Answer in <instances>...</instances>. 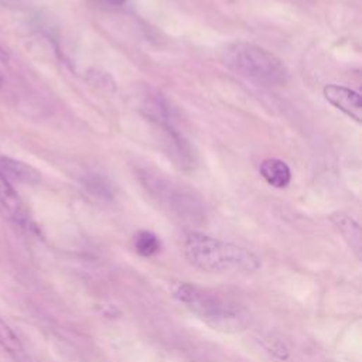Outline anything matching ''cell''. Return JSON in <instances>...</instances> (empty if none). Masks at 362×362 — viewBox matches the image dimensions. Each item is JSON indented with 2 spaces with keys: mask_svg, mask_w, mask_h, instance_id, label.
<instances>
[{
  "mask_svg": "<svg viewBox=\"0 0 362 362\" xmlns=\"http://www.w3.org/2000/svg\"><path fill=\"white\" fill-rule=\"evenodd\" d=\"M173 296L199 320L222 332H240L250 324L249 310L228 293L192 283H175Z\"/></svg>",
  "mask_w": 362,
  "mask_h": 362,
  "instance_id": "1",
  "label": "cell"
},
{
  "mask_svg": "<svg viewBox=\"0 0 362 362\" xmlns=\"http://www.w3.org/2000/svg\"><path fill=\"white\" fill-rule=\"evenodd\" d=\"M185 259L205 273H252L260 259L246 247L202 233H188L182 243Z\"/></svg>",
  "mask_w": 362,
  "mask_h": 362,
  "instance_id": "2",
  "label": "cell"
},
{
  "mask_svg": "<svg viewBox=\"0 0 362 362\" xmlns=\"http://www.w3.org/2000/svg\"><path fill=\"white\" fill-rule=\"evenodd\" d=\"M226 65L238 75L263 86H281L288 81V69L283 61L263 47L238 41L225 52Z\"/></svg>",
  "mask_w": 362,
  "mask_h": 362,
  "instance_id": "3",
  "label": "cell"
},
{
  "mask_svg": "<svg viewBox=\"0 0 362 362\" xmlns=\"http://www.w3.org/2000/svg\"><path fill=\"white\" fill-rule=\"evenodd\" d=\"M322 93L324 98L338 110L354 119L356 123L362 122V102L358 92L342 85L329 83L324 86Z\"/></svg>",
  "mask_w": 362,
  "mask_h": 362,
  "instance_id": "4",
  "label": "cell"
},
{
  "mask_svg": "<svg viewBox=\"0 0 362 362\" xmlns=\"http://www.w3.org/2000/svg\"><path fill=\"white\" fill-rule=\"evenodd\" d=\"M0 208L16 223L23 225L28 219L23 199L14 189L11 181H8L3 174H0Z\"/></svg>",
  "mask_w": 362,
  "mask_h": 362,
  "instance_id": "5",
  "label": "cell"
},
{
  "mask_svg": "<svg viewBox=\"0 0 362 362\" xmlns=\"http://www.w3.org/2000/svg\"><path fill=\"white\" fill-rule=\"evenodd\" d=\"M259 170L264 181L274 188H286L291 181L290 167L280 158L263 160Z\"/></svg>",
  "mask_w": 362,
  "mask_h": 362,
  "instance_id": "6",
  "label": "cell"
},
{
  "mask_svg": "<svg viewBox=\"0 0 362 362\" xmlns=\"http://www.w3.org/2000/svg\"><path fill=\"white\" fill-rule=\"evenodd\" d=\"M331 222L335 225L344 240L348 246L355 252V255L361 256V228L359 225L346 214L335 212L331 215Z\"/></svg>",
  "mask_w": 362,
  "mask_h": 362,
  "instance_id": "7",
  "label": "cell"
},
{
  "mask_svg": "<svg viewBox=\"0 0 362 362\" xmlns=\"http://www.w3.org/2000/svg\"><path fill=\"white\" fill-rule=\"evenodd\" d=\"M0 174H3L8 181L37 182L40 180V173L35 168L8 157H0Z\"/></svg>",
  "mask_w": 362,
  "mask_h": 362,
  "instance_id": "8",
  "label": "cell"
},
{
  "mask_svg": "<svg viewBox=\"0 0 362 362\" xmlns=\"http://www.w3.org/2000/svg\"><path fill=\"white\" fill-rule=\"evenodd\" d=\"M134 250L143 257H151L160 252L161 243L160 239L150 230H139L133 236Z\"/></svg>",
  "mask_w": 362,
  "mask_h": 362,
  "instance_id": "9",
  "label": "cell"
},
{
  "mask_svg": "<svg viewBox=\"0 0 362 362\" xmlns=\"http://www.w3.org/2000/svg\"><path fill=\"white\" fill-rule=\"evenodd\" d=\"M0 346L13 356H18L24 351L20 338L3 318H0Z\"/></svg>",
  "mask_w": 362,
  "mask_h": 362,
  "instance_id": "10",
  "label": "cell"
},
{
  "mask_svg": "<svg viewBox=\"0 0 362 362\" xmlns=\"http://www.w3.org/2000/svg\"><path fill=\"white\" fill-rule=\"evenodd\" d=\"M0 61L1 62H7L8 61V52L3 48L1 44H0Z\"/></svg>",
  "mask_w": 362,
  "mask_h": 362,
  "instance_id": "11",
  "label": "cell"
},
{
  "mask_svg": "<svg viewBox=\"0 0 362 362\" xmlns=\"http://www.w3.org/2000/svg\"><path fill=\"white\" fill-rule=\"evenodd\" d=\"M102 1L106 4H110V6H122L126 3V0H102Z\"/></svg>",
  "mask_w": 362,
  "mask_h": 362,
  "instance_id": "12",
  "label": "cell"
},
{
  "mask_svg": "<svg viewBox=\"0 0 362 362\" xmlns=\"http://www.w3.org/2000/svg\"><path fill=\"white\" fill-rule=\"evenodd\" d=\"M1 86H3V78L0 76V88H1Z\"/></svg>",
  "mask_w": 362,
  "mask_h": 362,
  "instance_id": "13",
  "label": "cell"
}]
</instances>
